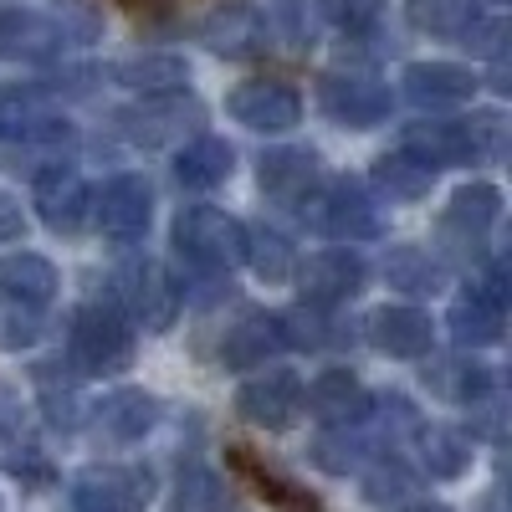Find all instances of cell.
<instances>
[{"mask_svg":"<svg viewBox=\"0 0 512 512\" xmlns=\"http://www.w3.org/2000/svg\"><path fill=\"white\" fill-rule=\"evenodd\" d=\"M180 262L205 272V277H226L231 267L246 262V226L216 205H180L175 226H169Z\"/></svg>","mask_w":512,"mask_h":512,"instance_id":"7a4b0ae2","label":"cell"},{"mask_svg":"<svg viewBox=\"0 0 512 512\" xmlns=\"http://www.w3.org/2000/svg\"><path fill=\"white\" fill-rule=\"evenodd\" d=\"M200 123H205V103L190 88H175V93H139L134 108L118 113V134L134 139L139 149H164L195 134Z\"/></svg>","mask_w":512,"mask_h":512,"instance_id":"5b68a950","label":"cell"},{"mask_svg":"<svg viewBox=\"0 0 512 512\" xmlns=\"http://www.w3.org/2000/svg\"><path fill=\"white\" fill-rule=\"evenodd\" d=\"M446 328L456 338V349H492L502 344V328H507V308H497L492 297H482L477 287L456 297L451 313H446Z\"/></svg>","mask_w":512,"mask_h":512,"instance_id":"484cf974","label":"cell"},{"mask_svg":"<svg viewBox=\"0 0 512 512\" xmlns=\"http://www.w3.org/2000/svg\"><path fill=\"white\" fill-rule=\"evenodd\" d=\"M118 82L134 93H175L190 82V62L175 57V52H144V57L118 67Z\"/></svg>","mask_w":512,"mask_h":512,"instance_id":"d6a6232c","label":"cell"},{"mask_svg":"<svg viewBox=\"0 0 512 512\" xmlns=\"http://www.w3.org/2000/svg\"><path fill=\"white\" fill-rule=\"evenodd\" d=\"M502 221V190L497 185H461L441 216V246L451 262H487V241Z\"/></svg>","mask_w":512,"mask_h":512,"instance_id":"52a82bcc","label":"cell"},{"mask_svg":"<svg viewBox=\"0 0 512 512\" xmlns=\"http://www.w3.org/2000/svg\"><path fill=\"white\" fill-rule=\"evenodd\" d=\"M400 88L420 113H441V108H461L472 103L482 77L472 67H456V62H410L400 72Z\"/></svg>","mask_w":512,"mask_h":512,"instance_id":"2e32d148","label":"cell"},{"mask_svg":"<svg viewBox=\"0 0 512 512\" xmlns=\"http://www.w3.org/2000/svg\"><path fill=\"white\" fill-rule=\"evenodd\" d=\"M226 461H231V472H236V477H246L256 492H262L267 502H277L282 512H313V507H318V502H313L303 487H297V482H287L282 472H272V466H267L262 456H256V451L231 446V451H226Z\"/></svg>","mask_w":512,"mask_h":512,"instance_id":"4dcf8cb0","label":"cell"},{"mask_svg":"<svg viewBox=\"0 0 512 512\" xmlns=\"http://www.w3.org/2000/svg\"><path fill=\"white\" fill-rule=\"evenodd\" d=\"M26 236V210L11 190H0V246H16Z\"/></svg>","mask_w":512,"mask_h":512,"instance_id":"ee69618b","label":"cell"},{"mask_svg":"<svg viewBox=\"0 0 512 512\" xmlns=\"http://www.w3.org/2000/svg\"><path fill=\"white\" fill-rule=\"evenodd\" d=\"M431 338H436V323L420 308H379L369 318V344L390 359H425Z\"/></svg>","mask_w":512,"mask_h":512,"instance_id":"603a6c76","label":"cell"},{"mask_svg":"<svg viewBox=\"0 0 512 512\" xmlns=\"http://www.w3.org/2000/svg\"><path fill=\"white\" fill-rule=\"evenodd\" d=\"M134 364V323L113 303H88L67 323V369L82 379H113Z\"/></svg>","mask_w":512,"mask_h":512,"instance_id":"6da1fadb","label":"cell"},{"mask_svg":"<svg viewBox=\"0 0 512 512\" xmlns=\"http://www.w3.org/2000/svg\"><path fill=\"white\" fill-rule=\"evenodd\" d=\"M113 308L144 333H169L180 323L185 297H180L175 277H169L154 256H139V262L113 272Z\"/></svg>","mask_w":512,"mask_h":512,"instance_id":"3957f363","label":"cell"},{"mask_svg":"<svg viewBox=\"0 0 512 512\" xmlns=\"http://www.w3.org/2000/svg\"><path fill=\"white\" fill-rule=\"evenodd\" d=\"M323 6V21L338 26L344 36H364L379 26V11H384V0H318Z\"/></svg>","mask_w":512,"mask_h":512,"instance_id":"ab89813d","label":"cell"},{"mask_svg":"<svg viewBox=\"0 0 512 512\" xmlns=\"http://www.w3.org/2000/svg\"><path fill=\"white\" fill-rule=\"evenodd\" d=\"M0 287L26 297V303H36V308H47L57 297V287H62V277L41 251H11V256H0Z\"/></svg>","mask_w":512,"mask_h":512,"instance_id":"f546056e","label":"cell"},{"mask_svg":"<svg viewBox=\"0 0 512 512\" xmlns=\"http://www.w3.org/2000/svg\"><path fill=\"white\" fill-rule=\"evenodd\" d=\"M282 318V338L292 349H328V344H344V328H338L333 308H292V313H277Z\"/></svg>","mask_w":512,"mask_h":512,"instance_id":"74e56055","label":"cell"},{"mask_svg":"<svg viewBox=\"0 0 512 512\" xmlns=\"http://www.w3.org/2000/svg\"><path fill=\"white\" fill-rule=\"evenodd\" d=\"M384 282L410 292V297H431V292L446 287V262H436V256L420 251V246H395L384 256Z\"/></svg>","mask_w":512,"mask_h":512,"instance_id":"1f68e13d","label":"cell"},{"mask_svg":"<svg viewBox=\"0 0 512 512\" xmlns=\"http://www.w3.org/2000/svg\"><path fill=\"white\" fill-rule=\"evenodd\" d=\"M415 446H420V461L425 472H431L436 482H456L472 472V436L456 431V425H420L415 420Z\"/></svg>","mask_w":512,"mask_h":512,"instance_id":"4316f807","label":"cell"},{"mask_svg":"<svg viewBox=\"0 0 512 512\" xmlns=\"http://www.w3.org/2000/svg\"><path fill=\"white\" fill-rule=\"evenodd\" d=\"M482 512H502V492H497V487L487 492V502H482Z\"/></svg>","mask_w":512,"mask_h":512,"instance_id":"f6af8a7d","label":"cell"},{"mask_svg":"<svg viewBox=\"0 0 512 512\" xmlns=\"http://www.w3.org/2000/svg\"><path fill=\"white\" fill-rule=\"evenodd\" d=\"M256 185L272 205H303L323 185V159L318 149H267L256 159Z\"/></svg>","mask_w":512,"mask_h":512,"instance_id":"e0dca14e","label":"cell"},{"mask_svg":"<svg viewBox=\"0 0 512 512\" xmlns=\"http://www.w3.org/2000/svg\"><path fill=\"white\" fill-rule=\"evenodd\" d=\"M31 205L47 231L57 236H72L93 210V190L82 180V169L67 164V159H52L47 169H36V190H31Z\"/></svg>","mask_w":512,"mask_h":512,"instance_id":"7c38bea8","label":"cell"},{"mask_svg":"<svg viewBox=\"0 0 512 512\" xmlns=\"http://www.w3.org/2000/svg\"><path fill=\"white\" fill-rule=\"evenodd\" d=\"M236 175V149L216 134H195L180 154H175V180L185 190H216Z\"/></svg>","mask_w":512,"mask_h":512,"instance_id":"d4e9b609","label":"cell"},{"mask_svg":"<svg viewBox=\"0 0 512 512\" xmlns=\"http://www.w3.org/2000/svg\"><path fill=\"white\" fill-rule=\"evenodd\" d=\"M226 113L241 128H251V134H287V128L303 123V98H297V88H287V82H277V77H251V82H241V88H231Z\"/></svg>","mask_w":512,"mask_h":512,"instance_id":"5bb4252c","label":"cell"},{"mask_svg":"<svg viewBox=\"0 0 512 512\" xmlns=\"http://www.w3.org/2000/svg\"><path fill=\"white\" fill-rule=\"evenodd\" d=\"M364 277H369V267H364L359 251L323 246L297 267V292H303V303H313V308H344L364 292Z\"/></svg>","mask_w":512,"mask_h":512,"instance_id":"8fae6325","label":"cell"},{"mask_svg":"<svg viewBox=\"0 0 512 512\" xmlns=\"http://www.w3.org/2000/svg\"><path fill=\"white\" fill-rule=\"evenodd\" d=\"M11 477H21L26 487H47L52 482V466L36 446H11Z\"/></svg>","mask_w":512,"mask_h":512,"instance_id":"7bdbcfd3","label":"cell"},{"mask_svg":"<svg viewBox=\"0 0 512 512\" xmlns=\"http://www.w3.org/2000/svg\"><path fill=\"white\" fill-rule=\"evenodd\" d=\"M26 436H31V405L11 390V384H0V441L26 446Z\"/></svg>","mask_w":512,"mask_h":512,"instance_id":"60d3db41","label":"cell"},{"mask_svg":"<svg viewBox=\"0 0 512 512\" xmlns=\"http://www.w3.org/2000/svg\"><path fill=\"white\" fill-rule=\"evenodd\" d=\"M67 21L47 16L36 6H6L0 11V62H16V67H47L67 52Z\"/></svg>","mask_w":512,"mask_h":512,"instance_id":"30bf717a","label":"cell"},{"mask_svg":"<svg viewBox=\"0 0 512 512\" xmlns=\"http://www.w3.org/2000/svg\"><path fill=\"white\" fill-rule=\"evenodd\" d=\"M456 41H461L466 52H477V57H497L502 41H507V26H502V16H477Z\"/></svg>","mask_w":512,"mask_h":512,"instance_id":"b9f144b4","label":"cell"},{"mask_svg":"<svg viewBox=\"0 0 512 512\" xmlns=\"http://www.w3.org/2000/svg\"><path fill=\"white\" fill-rule=\"evenodd\" d=\"M410 512H451V507H420V502H415V507H410Z\"/></svg>","mask_w":512,"mask_h":512,"instance_id":"bcb514c9","label":"cell"},{"mask_svg":"<svg viewBox=\"0 0 512 512\" xmlns=\"http://www.w3.org/2000/svg\"><path fill=\"white\" fill-rule=\"evenodd\" d=\"M477 16H482V0H410V26L441 41H456Z\"/></svg>","mask_w":512,"mask_h":512,"instance_id":"d590c367","label":"cell"},{"mask_svg":"<svg viewBox=\"0 0 512 512\" xmlns=\"http://www.w3.org/2000/svg\"><path fill=\"white\" fill-rule=\"evenodd\" d=\"M318 108H323L328 123L364 134V128L390 123L395 98H390V88H384L379 77H369V72H328V77L318 82Z\"/></svg>","mask_w":512,"mask_h":512,"instance_id":"9c48e42d","label":"cell"},{"mask_svg":"<svg viewBox=\"0 0 512 512\" xmlns=\"http://www.w3.org/2000/svg\"><path fill=\"white\" fill-rule=\"evenodd\" d=\"M226 497H231L226 477L200 466V461H190L175 477V487H169V512H226Z\"/></svg>","mask_w":512,"mask_h":512,"instance_id":"836d02e7","label":"cell"},{"mask_svg":"<svg viewBox=\"0 0 512 512\" xmlns=\"http://www.w3.org/2000/svg\"><path fill=\"white\" fill-rule=\"evenodd\" d=\"M420 379H425V390H431L436 400H446V405H477V400L497 395V374L482 359H472V354L425 359Z\"/></svg>","mask_w":512,"mask_h":512,"instance_id":"d6986e66","label":"cell"},{"mask_svg":"<svg viewBox=\"0 0 512 512\" xmlns=\"http://www.w3.org/2000/svg\"><path fill=\"white\" fill-rule=\"evenodd\" d=\"M72 512H144L154 502V472L139 461H93L67 487Z\"/></svg>","mask_w":512,"mask_h":512,"instance_id":"277c9868","label":"cell"},{"mask_svg":"<svg viewBox=\"0 0 512 512\" xmlns=\"http://www.w3.org/2000/svg\"><path fill=\"white\" fill-rule=\"evenodd\" d=\"M41 333H47V313L26 297L6 292L0 287V354H26L41 344Z\"/></svg>","mask_w":512,"mask_h":512,"instance_id":"e575fe53","label":"cell"},{"mask_svg":"<svg viewBox=\"0 0 512 512\" xmlns=\"http://www.w3.org/2000/svg\"><path fill=\"white\" fill-rule=\"evenodd\" d=\"M287 349L282 338V318L267 313V308H251L241 313L231 328H226V344H221V364L226 369H262L272 354Z\"/></svg>","mask_w":512,"mask_h":512,"instance_id":"44dd1931","label":"cell"},{"mask_svg":"<svg viewBox=\"0 0 512 512\" xmlns=\"http://www.w3.org/2000/svg\"><path fill=\"white\" fill-rule=\"evenodd\" d=\"M93 221L98 231L113 241V246H134L149 236V221H154V190L144 175H118L98 190L93 200Z\"/></svg>","mask_w":512,"mask_h":512,"instance_id":"4fadbf2b","label":"cell"},{"mask_svg":"<svg viewBox=\"0 0 512 512\" xmlns=\"http://www.w3.org/2000/svg\"><path fill=\"white\" fill-rule=\"evenodd\" d=\"M200 36H205V47L216 57H256L267 47V36H272V21L262 11L241 6V0H231V6H221L200 26Z\"/></svg>","mask_w":512,"mask_h":512,"instance_id":"7402d4cb","label":"cell"},{"mask_svg":"<svg viewBox=\"0 0 512 512\" xmlns=\"http://www.w3.org/2000/svg\"><path fill=\"white\" fill-rule=\"evenodd\" d=\"M303 410L318 420V425H354L374 410V395L359 384L354 369H323L308 390H303Z\"/></svg>","mask_w":512,"mask_h":512,"instance_id":"ac0fdd59","label":"cell"},{"mask_svg":"<svg viewBox=\"0 0 512 512\" xmlns=\"http://www.w3.org/2000/svg\"><path fill=\"white\" fill-rule=\"evenodd\" d=\"M236 415L262 425V431H287V425L303 415V379L292 369H267L251 374L241 390H236Z\"/></svg>","mask_w":512,"mask_h":512,"instance_id":"9a60e30c","label":"cell"},{"mask_svg":"<svg viewBox=\"0 0 512 512\" xmlns=\"http://www.w3.org/2000/svg\"><path fill=\"white\" fill-rule=\"evenodd\" d=\"M159 415H164L159 395L139 390V384H123V390H113L98 405V425H103L113 441H144L154 425H159Z\"/></svg>","mask_w":512,"mask_h":512,"instance_id":"cb8c5ba5","label":"cell"},{"mask_svg":"<svg viewBox=\"0 0 512 512\" xmlns=\"http://www.w3.org/2000/svg\"><path fill=\"white\" fill-rule=\"evenodd\" d=\"M36 384H41V410H47V425L57 431H77L88 420V400L77 395V384H67L57 374V364H36Z\"/></svg>","mask_w":512,"mask_h":512,"instance_id":"8d00e7d4","label":"cell"},{"mask_svg":"<svg viewBox=\"0 0 512 512\" xmlns=\"http://www.w3.org/2000/svg\"><path fill=\"white\" fill-rule=\"evenodd\" d=\"M436 175L441 169L431 164V159H420L415 149H395V154H379L374 159V185L390 195V200H425L431 195V185H436Z\"/></svg>","mask_w":512,"mask_h":512,"instance_id":"f1b7e54d","label":"cell"},{"mask_svg":"<svg viewBox=\"0 0 512 512\" xmlns=\"http://www.w3.org/2000/svg\"><path fill=\"white\" fill-rule=\"evenodd\" d=\"M308 216H313V226L323 231V236H333V241H374V236H384V216H379V200L369 195V185L364 180H328V185H318L308 200Z\"/></svg>","mask_w":512,"mask_h":512,"instance_id":"8992f818","label":"cell"},{"mask_svg":"<svg viewBox=\"0 0 512 512\" xmlns=\"http://www.w3.org/2000/svg\"><path fill=\"white\" fill-rule=\"evenodd\" d=\"M246 262H251V272L262 282H287L297 256H292V241L282 231L256 226V231H246Z\"/></svg>","mask_w":512,"mask_h":512,"instance_id":"f35d334b","label":"cell"},{"mask_svg":"<svg viewBox=\"0 0 512 512\" xmlns=\"http://www.w3.org/2000/svg\"><path fill=\"white\" fill-rule=\"evenodd\" d=\"M72 139H77V128L62 113H52V103L36 98L31 88H16V93L0 98V144H6L11 154H21V149L57 154Z\"/></svg>","mask_w":512,"mask_h":512,"instance_id":"ba28073f","label":"cell"},{"mask_svg":"<svg viewBox=\"0 0 512 512\" xmlns=\"http://www.w3.org/2000/svg\"><path fill=\"white\" fill-rule=\"evenodd\" d=\"M374 456V436H369V415L354 425H323V436L313 441V461L328 477H349Z\"/></svg>","mask_w":512,"mask_h":512,"instance_id":"83f0119b","label":"cell"},{"mask_svg":"<svg viewBox=\"0 0 512 512\" xmlns=\"http://www.w3.org/2000/svg\"><path fill=\"white\" fill-rule=\"evenodd\" d=\"M359 497L379 512H410L425 497V482L405 456H369L359 466Z\"/></svg>","mask_w":512,"mask_h":512,"instance_id":"ffe728a7","label":"cell"}]
</instances>
